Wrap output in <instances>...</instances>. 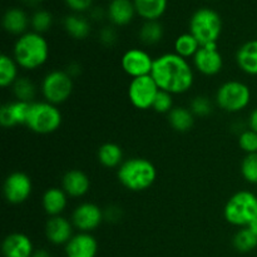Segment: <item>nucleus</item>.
<instances>
[{
	"instance_id": "obj_27",
	"label": "nucleus",
	"mask_w": 257,
	"mask_h": 257,
	"mask_svg": "<svg viewBox=\"0 0 257 257\" xmlns=\"http://www.w3.org/2000/svg\"><path fill=\"white\" fill-rule=\"evenodd\" d=\"M163 34H165V29H163V25L158 20L145 22L141 27L140 32H138L140 40L145 45H148V47L158 44L162 40Z\"/></svg>"
},
{
	"instance_id": "obj_12",
	"label": "nucleus",
	"mask_w": 257,
	"mask_h": 257,
	"mask_svg": "<svg viewBox=\"0 0 257 257\" xmlns=\"http://www.w3.org/2000/svg\"><path fill=\"white\" fill-rule=\"evenodd\" d=\"M72 223L80 232H92L99 227L104 221V213L99 206L92 202L80 203L74 208L72 213Z\"/></svg>"
},
{
	"instance_id": "obj_42",
	"label": "nucleus",
	"mask_w": 257,
	"mask_h": 257,
	"mask_svg": "<svg viewBox=\"0 0 257 257\" xmlns=\"http://www.w3.org/2000/svg\"><path fill=\"white\" fill-rule=\"evenodd\" d=\"M247 125L250 130L255 131L257 133V108H255V109L250 113V115H248Z\"/></svg>"
},
{
	"instance_id": "obj_20",
	"label": "nucleus",
	"mask_w": 257,
	"mask_h": 257,
	"mask_svg": "<svg viewBox=\"0 0 257 257\" xmlns=\"http://www.w3.org/2000/svg\"><path fill=\"white\" fill-rule=\"evenodd\" d=\"M68 205V195L63 188L50 187L44 192L42 198L43 210L49 217L62 216Z\"/></svg>"
},
{
	"instance_id": "obj_2",
	"label": "nucleus",
	"mask_w": 257,
	"mask_h": 257,
	"mask_svg": "<svg viewBox=\"0 0 257 257\" xmlns=\"http://www.w3.org/2000/svg\"><path fill=\"white\" fill-rule=\"evenodd\" d=\"M13 58L23 69L35 70L48 62L49 44L43 34L27 32L15 42Z\"/></svg>"
},
{
	"instance_id": "obj_16",
	"label": "nucleus",
	"mask_w": 257,
	"mask_h": 257,
	"mask_svg": "<svg viewBox=\"0 0 257 257\" xmlns=\"http://www.w3.org/2000/svg\"><path fill=\"white\" fill-rule=\"evenodd\" d=\"M62 188L68 197L80 198L89 192L90 180L83 171L69 170L63 176Z\"/></svg>"
},
{
	"instance_id": "obj_25",
	"label": "nucleus",
	"mask_w": 257,
	"mask_h": 257,
	"mask_svg": "<svg viewBox=\"0 0 257 257\" xmlns=\"http://www.w3.org/2000/svg\"><path fill=\"white\" fill-rule=\"evenodd\" d=\"M167 118L171 127L180 133L188 132L195 124V115L190 108L186 107H175L168 113Z\"/></svg>"
},
{
	"instance_id": "obj_5",
	"label": "nucleus",
	"mask_w": 257,
	"mask_h": 257,
	"mask_svg": "<svg viewBox=\"0 0 257 257\" xmlns=\"http://www.w3.org/2000/svg\"><path fill=\"white\" fill-rule=\"evenodd\" d=\"M190 33L198 40L201 47L217 44L222 33V19L216 10L211 8H200L190 19Z\"/></svg>"
},
{
	"instance_id": "obj_31",
	"label": "nucleus",
	"mask_w": 257,
	"mask_h": 257,
	"mask_svg": "<svg viewBox=\"0 0 257 257\" xmlns=\"http://www.w3.org/2000/svg\"><path fill=\"white\" fill-rule=\"evenodd\" d=\"M232 243L238 252L247 253L257 247V237L251 232L250 228L242 227L235 233Z\"/></svg>"
},
{
	"instance_id": "obj_15",
	"label": "nucleus",
	"mask_w": 257,
	"mask_h": 257,
	"mask_svg": "<svg viewBox=\"0 0 257 257\" xmlns=\"http://www.w3.org/2000/svg\"><path fill=\"white\" fill-rule=\"evenodd\" d=\"M97 252L98 242L89 232L77 233L65 245L67 257H95Z\"/></svg>"
},
{
	"instance_id": "obj_11",
	"label": "nucleus",
	"mask_w": 257,
	"mask_h": 257,
	"mask_svg": "<svg viewBox=\"0 0 257 257\" xmlns=\"http://www.w3.org/2000/svg\"><path fill=\"white\" fill-rule=\"evenodd\" d=\"M153 59L146 50L140 48L128 49L120 59V65L125 74L131 78H140L145 75H151L153 68Z\"/></svg>"
},
{
	"instance_id": "obj_3",
	"label": "nucleus",
	"mask_w": 257,
	"mask_h": 257,
	"mask_svg": "<svg viewBox=\"0 0 257 257\" xmlns=\"http://www.w3.org/2000/svg\"><path fill=\"white\" fill-rule=\"evenodd\" d=\"M117 177L124 188L132 192H142L156 182L157 170L147 158L133 157L118 167Z\"/></svg>"
},
{
	"instance_id": "obj_36",
	"label": "nucleus",
	"mask_w": 257,
	"mask_h": 257,
	"mask_svg": "<svg viewBox=\"0 0 257 257\" xmlns=\"http://www.w3.org/2000/svg\"><path fill=\"white\" fill-rule=\"evenodd\" d=\"M173 108H175L173 107V95L171 93L160 89L155 102H153L152 109L155 112L161 113V114H168Z\"/></svg>"
},
{
	"instance_id": "obj_14",
	"label": "nucleus",
	"mask_w": 257,
	"mask_h": 257,
	"mask_svg": "<svg viewBox=\"0 0 257 257\" xmlns=\"http://www.w3.org/2000/svg\"><path fill=\"white\" fill-rule=\"evenodd\" d=\"M73 226L72 221L63 216H54L49 217L45 223V236L47 240L53 245H67L73 237Z\"/></svg>"
},
{
	"instance_id": "obj_18",
	"label": "nucleus",
	"mask_w": 257,
	"mask_h": 257,
	"mask_svg": "<svg viewBox=\"0 0 257 257\" xmlns=\"http://www.w3.org/2000/svg\"><path fill=\"white\" fill-rule=\"evenodd\" d=\"M32 103L14 100L4 104L0 109V124L4 128H12L15 125L27 123L28 113Z\"/></svg>"
},
{
	"instance_id": "obj_1",
	"label": "nucleus",
	"mask_w": 257,
	"mask_h": 257,
	"mask_svg": "<svg viewBox=\"0 0 257 257\" xmlns=\"http://www.w3.org/2000/svg\"><path fill=\"white\" fill-rule=\"evenodd\" d=\"M151 75L161 90L175 94H183L192 88L195 72L187 59L176 53H166L155 58Z\"/></svg>"
},
{
	"instance_id": "obj_4",
	"label": "nucleus",
	"mask_w": 257,
	"mask_h": 257,
	"mask_svg": "<svg viewBox=\"0 0 257 257\" xmlns=\"http://www.w3.org/2000/svg\"><path fill=\"white\" fill-rule=\"evenodd\" d=\"M223 216L230 225L248 227L257 220V195L250 191L236 192L225 205Z\"/></svg>"
},
{
	"instance_id": "obj_17",
	"label": "nucleus",
	"mask_w": 257,
	"mask_h": 257,
	"mask_svg": "<svg viewBox=\"0 0 257 257\" xmlns=\"http://www.w3.org/2000/svg\"><path fill=\"white\" fill-rule=\"evenodd\" d=\"M2 250L4 257H32L35 251L32 240L20 232L8 235L3 241Z\"/></svg>"
},
{
	"instance_id": "obj_39",
	"label": "nucleus",
	"mask_w": 257,
	"mask_h": 257,
	"mask_svg": "<svg viewBox=\"0 0 257 257\" xmlns=\"http://www.w3.org/2000/svg\"><path fill=\"white\" fill-rule=\"evenodd\" d=\"M103 213H104V220L112 223H115L118 222V221H120V218H122L123 216L122 208L118 207V206L115 205L108 206V207L103 211Z\"/></svg>"
},
{
	"instance_id": "obj_30",
	"label": "nucleus",
	"mask_w": 257,
	"mask_h": 257,
	"mask_svg": "<svg viewBox=\"0 0 257 257\" xmlns=\"http://www.w3.org/2000/svg\"><path fill=\"white\" fill-rule=\"evenodd\" d=\"M12 88L15 99L20 100V102L33 103V99L37 95V87L33 83V80H30L27 77L18 78L14 84L12 85Z\"/></svg>"
},
{
	"instance_id": "obj_43",
	"label": "nucleus",
	"mask_w": 257,
	"mask_h": 257,
	"mask_svg": "<svg viewBox=\"0 0 257 257\" xmlns=\"http://www.w3.org/2000/svg\"><path fill=\"white\" fill-rule=\"evenodd\" d=\"M32 257H52V255L47 250H44V248H39V250H35L33 252Z\"/></svg>"
},
{
	"instance_id": "obj_22",
	"label": "nucleus",
	"mask_w": 257,
	"mask_h": 257,
	"mask_svg": "<svg viewBox=\"0 0 257 257\" xmlns=\"http://www.w3.org/2000/svg\"><path fill=\"white\" fill-rule=\"evenodd\" d=\"M30 20L27 13L20 8H10L3 15V28L13 35H23L27 33Z\"/></svg>"
},
{
	"instance_id": "obj_7",
	"label": "nucleus",
	"mask_w": 257,
	"mask_h": 257,
	"mask_svg": "<svg viewBox=\"0 0 257 257\" xmlns=\"http://www.w3.org/2000/svg\"><path fill=\"white\" fill-rule=\"evenodd\" d=\"M215 100L216 104L225 112L238 113L250 104L251 90L243 82L228 80L218 87Z\"/></svg>"
},
{
	"instance_id": "obj_32",
	"label": "nucleus",
	"mask_w": 257,
	"mask_h": 257,
	"mask_svg": "<svg viewBox=\"0 0 257 257\" xmlns=\"http://www.w3.org/2000/svg\"><path fill=\"white\" fill-rule=\"evenodd\" d=\"M30 25H32L33 28V32L39 33V34H44V33H47L53 25L52 14H50L48 10L44 9L37 10V12L32 15Z\"/></svg>"
},
{
	"instance_id": "obj_33",
	"label": "nucleus",
	"mask_w": 257,
	"mask_h": 257,
	"mask_svg": "<svg viewBox=\"0 0 257 257\" xmlns=\"http://www.w3.org/2000/svg\"><path fill=\"white\" fill-rule=\"evenodd\" d=\"M241 175L246 182L257 185V153L245 156L241 162Z\"/></svg>"
},
{
	"instance_id": "obj_40",
	"label": "nucleus",
	"mask_w": 257,
	"mask_h": 257,
	"mask_svg": "<svg viewBox=\"0 0 257 257\" xmlns=\"http://www.w3.org/2000/svg\"><path fill=\"white\" fill-rule=\"evenodd\" d=\"M65 72L69 74L70 78H73V79H74V78H78L80 74H82V65L77 62H72L67 65V69H65Z\"/></svg>"
},
{
	"instance_id": "obj_24",
	"label": "nucleus",
	"mask_w": 257,
	"mask_h": 257,
	"mask_svg": "<svg viewBox=\"0 0 257 257\" xmlns=\"http://www.w3.org/2000/svg\"><path fill=\"white\" fill-rule=\"evenodd\" d=\"M63 25H64V29L68 33V35L77 40L85 39L90 34V30H92L88 19H85L84 17L79 14L67 15L64 18Z\"/></svg>"
},
{
	"instance_id": "obj_21",
	"label": "nucleus",
	"mask_w": 257,
	"mask_h": 257,
	"mask_svg": "<svg viewBox=\"0 0 257 257\" xmlns=\"http://www.w3.org/2000/svg\"><path fill=\"white\" fill-rule=\"evenodd\" d=\"M236 63L246 74L257 75V39L248 40L238 48Z\"/></svg>"
},
{
	"instance_id": "obj_41",
	"label": "nucleus",
	"mask_w": 257,
	"mask_h": 257,
	"mask_svg": "<svg viewBox=\"0 0 257 257\" xmlns=\"http://www.w3.org/2000/svg\"><path fill=\"white\" fill-rule=\"evenodd\" d=\"M89 15L94 22H99V20H102L103 18L107 17V12H105L104 9H102V8L95 7L89 10Z\"/></svg>"
},
{
	"instance_id": "obj_6",
	"label": "nucleus",
	"mask_w": 257,
	"mask_h": 257,
	"mask_svg": "<svg viewBox=\"0 0 257 257\" xmlns=\"http://www.w3.org/2000/svg\"><path fill=\"white\" fill-rule=\"evenodd\" d=\"M62 120L63 117L59 108L43 100L30 104L25 125L38 135H50L59 130Z\"/></svg>"
},
{
	"instance_id": "obj_13",
	"label": "nucleus",
	"mask_w": 257,
	"mask_h": 257,
	"mask_svg": "<svg viewBox=\"0 0 257 257\" xmlns=\"http://www.w3.org/2000/svg\"><path fill=\"white\" fill-rule=\"evenodd\" d=\"M193 67L206 77L217 75L223 68L222 54L218 52L217 44L203 45L193 57Z\"/></svg>"
},
{
	"instance_id": "obj_10",
	"label": "nucleus",
	"mask_w": 257,
	"mask_h": 257,
	"mask_svg": "<svg viewBox=\"0 0 257 257\" xmlns=\"http://www.w3.org/2000/svg\"><path fill=\"white\" fill-rule=\"evenodd\" d=\"M33 192V183L29 176L24 172H13L5 178L3 193L5 200L12 205L24 203Z\"/></svg>"
},
{
	"instance_id": "obj_28",
	"label": "nucleus",
	"mask_w": 257,
	"mask_h": 257,
	"mask_svg": "<svg viewBox=\"0 0 257 257\" xmlns=\"http://www.w3.org/2000/svg\"><path fill=\"white\" fill-rule=\"evenodd\" d=\"M173 48H175L176 54L188 60V58L195 57L196 53H197L198 49L201 48V45L200 43H198V40L188 32L185 33V34L178 35V37L176 38Z\"/></svg>"
},
{
	"instance_id": "obj_44",
	"label": "nucleus",
	"mask_w": 257,
	"mask_h": 257,
	"mask_svg": "<svg viewBox=\"0 0 257 257\" xmlns=\"http://www.w3.org/2000/svg\"><path fill=\"white\" fill-rule=\"evenodd\" d=\"M248 228H250V231H251V232H252L253 235H255L256 237H257V220L253 221V222L251 223L250 226H248Z\"/></svg>"
},
{
	"instance_id": "obj_38",
	"label": "nucleus",
	"mask_w": 257,
	"mask_h": 257,
	"mask_svg": "<svg viewBox=\"0 0 257 257\" xmlns=\"http://www.w3.org/2000/svg\"><path fill=\"white\" fill-rule=\"evenodd\" d=\"M68 8L75 13H84L92 9L93 0H64Z\"/></svg>"
},
{
	"instance_id": "obj_34",
	"label": "nucleus",
	"mask_w": 257,
	"mask_h": 257,
	"mask_svg": "<svg viewBox=\"0 0 257 257\" xmlns=\"http://www.w3.org/2000/svg\"><path fill=\"white\" fill-rule=\"evenodd\" d=\"M190 109L195 117H207L212 113V100L206 95H197L190 103Z\"/></svg>"
},
{
	"instance_id": "obj_8",
	"label": "nucleus",
	"mask_w": 257,
	"mask_h": 257,
	"mask_svg": "<svg viewBox=\"0 0 257 257\" xmlns=\"http://www.w3.org/2000/svg\"><path fill=\"white\" fill-rule=\"evenodd\" d=\"M73 80L65 70L55 69L48 73L42 82V94L45 102L54 105L67 102L74 89Z\"/></svg>"
},
{
	"instance_id": "obj_19",
	"label": "nucleus",
	"mask_w": 257,
	"mask_h": 257,
	"mask_svg": "<svg viewBox=\"0 0 257 257\" xmlns=\"http://www.w3.org/2000/svg\"><path fill=\"white\" fill-rule=\"evenodd\" d=\"M136 14L133 0H112L108 5L107 17L114 27L128 25Z\"/></svg>"
},
{
	"instance_id": "obj_37",
	"label": "nucleus",
	"mask_w": 257,
	"mask_h": 257,
	"mask_svg": "<svg viewBox=\"0 0 257 257\" xmlns=\"http://www.w3.org/2000/svg\"><path fill=\"white\" fill-rule=\"evenodd\" d=\"M99 42L103 47L110 48L113 45H115V43L118 42V33L115 30L114 25H105L100 29L99 35Z\"/></svg>"
},
{
	"instance_id": "obj_26",
	"label": "nucleus",
	"mask_w": 257,
	"mask_h": 257,
	"mask_svg": "<svg viewBox=\"0 0 257 257\" xmlns=\"http://www.w3.org/2000/svg\"><path fill=\"white\" fill-rule=\"evenodd\" d=\"M97 157L100 165L105 168H117L124 162L122 148L117 143L112 142H107L100 146Z\"/></svg>"
},
{
	"instance_id": "obj_29",
	"label": "nucleus",
	"mask_w": 257,
	"mask_h": 257,
	"mask_svg": "<svg viewBox=\"0 0 257 257\" xmlns=\"http://www.w3.org/2000/svg\"><path fill=\"white\" fill-rule=\"evenodd\" d=\"M18 63L13 57L2 54L0 57V85L3 88L12 87L18 79Z\"/></svg>"
},
{
	"instance_id": "obj_35",
	"label": "nucleus",
	"mask_w": 257,
	"mask_h": 257,
	"mask_svg": "<svg viewBox=\"0 0 257 257\" xmlns=\"http://www.w3.org/2000/svg\"><path fill=\"white\" fill-rule=\"evenodd\" d=\"M238 146L247 155L257 153V133L250 128L241 132L238 135Z\"/></svg>"
},
{
	"instance_id": "obj_45",
	"label": "nucleus",
	"mask_w": 257,
	"mask_h": 257,
	"mask_svg": "<svg viewBox=\"0 0 257 257\" xmlns=\"http://www.w3.org/2000/svg\"><path fill=\"white\" fill-rule=\"evenodd\" d=\"M35 3H38V2H44V0H34Z\"/></svg>"
},
{
	"instance_id": "obj_23",
	"label": "nucleus",
	"mask_w": 257,
	"mask_h": 257,
	"mask_svg": "<svg viewBox=\"0 0 257 257\" xmlns=\"http://www.w3.org/2000/svg\"><path fill=\"white\" fill-rule=\"evenodd\" d=\"M167 0H133L136 13L145 22L158 20L167 10Z\"/></svg>"
},
{
	"instance_id": "obj_9",
	"label": "nucleus",
	"mask_w": 257,
	"mask_h": 257,
	"mask_svg": "<svg viewBox=\"0 0 257 257\" xmlns=\"http://www.w3.org/2000/svg\"><path fill=\"white\" fill-rule=\"evenodd\" d=\"M160 88L152 75L133 78L128 87V98L132 105L137 109L146 110L152 108Z\"/></svg>"
}]
</instances>
